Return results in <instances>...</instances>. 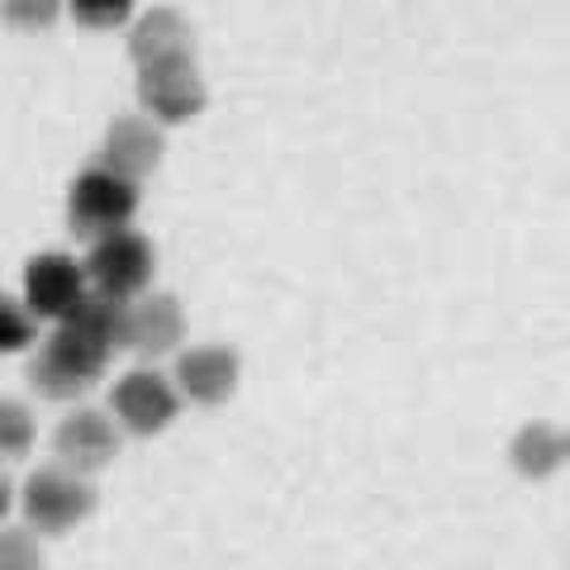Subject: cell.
I'll return each mask as SVG.
<instances>
[{"instance_id":"1","label":"cell","mask_w":570,"mask_h":570,"mask_svg":"<svg viewBox=\"0 0 570 570\" xmlns=\"http://www.w3.org/2000/svg\"><path fill=\"white\" fill-rule=\"evenodd\" d=\"M138 209V181L119 176L110 167H91L81 171L77 181L67 190V219L77 228L81 238H110V234H124V224L134 219Z\"/></svg>"},{"instance_id":"2","label":"cell","mask_w":570,"mask_h":570,"mask_svg":"<svg viewBox=\"0 0 570 570\" xmlns=\"http://www.w3.org/2000/svg\"><path fill=\"white\" fill-rule=\"evenodd\" d=\"M105 356L110 352L96 347L91 337H81L77 328H58L39 347V356H33L29 381L39 385L48 400H71V395H81V390H91L100 381Z\"/></svg>"},{"instance_id":"3","label":"cell","mask_w":570,"mask_h":570,"mask_svg":"<svg viewBox=\"0 0 570 570\" xmlns=\"http://www.w3.org/2000/svg\"><path fill=\"white\" fill-rule=\"evenodd\" d=\"M91 504H96V490L67 466H43L24 480V519L39 532L77 528L91 513Z\"/></svg>"},{"instance_id":"4","label":"cell","mask_w":570,"mask_h":570,"mask_svg":"<svg viewBox=\"0 0 570 570\" xmlns=\"http://www.w3.org/2000/svg\"><path fill=\"white\" fill-rule=\"evenodd\" d=\"M86 266H77L67 253H43L24 266V305L33 318H67L77 314L86 299Z\"/></svg>"},{"instance_id":"5","label":"cell","mask_w":570,"mask_h":570,"mask_svg":"<svg viewBox=\"0 0 570 570\" xmlns=\"http://www.w3.org/2000/svg\"><path fill=\"white\" fill-rule=\"evenodd\" d=\"M86 276L96 281L100 295H115V299L138 295L142 285H148V276H153V247H148V238L134 234V228L100 238L91 247V257H86Z\"/></svg>"},{"instance_id":"6","label":"cell","mask_w":570,"mask_h":570,"mask_svg":"<svg viewBox=\"0 0 570 570\" xmlns=\"http://www.w3.org/2000/svg\"><path fill=\"white\" fill-rule=\"evenodd\" d=\"M138 100L153 110V119H167V124L200 115L205 110V81H200L195 58H171V62L142 67L138 71Z\"/></svg>"},{"instance_id":"7","label":"cell","mask_w":570,"mask_h":570,"mask_svg":"<svg viewBox=\"0 0 570 570\" xmlns=\"http://www.w3.org/2000/svg\"><path fill=\"white\" fill-rule=\"evenodd\" d=\"M52 448L58 456L67 461V471H100L105 461H115L119 452V433L115 423L100 414V409H77V414H67L58 423V438H52Z\"/></svg>"},{"instance_id":"8","label":"cell","mask_w":570,"mask_h":570,"mask_svg":"<svg viewBox=\"0 0 570 570\" xmlns=\"http://www.w3.org/2000/svg\"><path fill=\"white\" fill-rule=\"evenodd\" d=\"M115 414L134 433H157V428H167L176 419V390L157 371H129L115 385Z\"/></svg>"},{"instance_id":"9","label":"cell","mask_w":570,"mask_h":570,"mask_svg":"<svg viewBox=\"0 0 570 570\" xmlns=\"http://www.w3.org/2000/svg\"><path fill=\"white\" fill-rule=\"evenodd\" d=\"M176 385H181L190 400H200V404L228 400L234 395V385H238V352L219 347V343L181 352V362H176Z\"/></svg>"},{"instance_id":"10","label":"cell","mask_w":570,"mask_h":570,"mask_svg":"<svg viewBox=\"0 0 570 570\" xmlns=\"http://www.w3.org/2000/svg\"><path fill=\"white\" fill-rule=\"evenodd\" d=\"M157 157H163V134H157L148 119H138V115H119L110 124V134H105L100 167H110L119 176H129V181H138V176H148L157 167Z\"/></svg>"},{"instance_id":"11","label":"cell","mask_w":570,"mask_h":570,"mask_svg":"<svg viewBox=\"0 0 570 570\" xmlns=\"http://www.w3.org/2000/svg\"><path fill=\"white\" fill-rule=\"evenodd\" d=\"M129 52H134L138 71L157 67V62H171V58H195L190 52V24L176 10L142 14V20L134 24V33H129Z\"/></svg>"},{"instance_id":"12","label":"cell","mask_w":570,"mask_h":570,"mask_svg":"<svg viewBox=\"0 0 570 570\" xmlns=\"http://www.w3.org/2000/svg\"><path fill=\"white\" fill-rule=\"evenodd\" d=\"M186 333V318L181 305L171 295H148L142 305H134V333H129V347L138 356H163L181 343Z\"/></svg>"},{"instance_id":"13","label":"cell","mask_w":570,"mask_h":570,"mask_svg":"<svg viewBox=\"0 0 570 570\" xmlns=\"http://www.w3.org/2000/svg\"><path fill=\"white\" fill-rule=\"evenodd\" d=\"M62 328H77L81 337H91L96 347H129V333H134V309L124 305V299H115V295H91L86 305L67 318Z\"/></svg>"},{"instance_id":"14","label":"cell","mask_w":570,"mask_h":570,"mask_svg":"<svg viewBox=\"0 0 570 570\" xmlns=\"http://www.w3.org/2000/svg\"><path fill=\"white\" fill-rule=\"evenodd\" d=\"M513 471L519 475H532V480H542L561 466V456H566V438L557 433V428H547V423H528L519 438H513Z\"/></svg>"},{"instance_id":"15","label":"cell","mask_w":570,"mask_h":570,"mask_svg":"<svg viewBox=\"0 0 570 570\" xmlns=\"http://www.w3.org/2000/svg\"><path fill=\"white\" fill-rule=\"evenodd\" d=\"M29 438H33L29 409L6 400V404H0V448H6V456H24L29 452Z\"/></svg>"},{"instance_id":"16","label":"cell","mask_w":570,"mask_h":570,"mask_svg":"<svg viewBox=\"0 0 570 570\" xmlns=\"http://www.w3.org/2000/svg\"><path fill=\"white\" fill-rule=\"evenodd\" d=\"M29 337H33L29 305H20V299H6V305H0V347L20 352V347H29Z\"/></svg>"},{"instance_id":"17","label":"cell","mask_w":570,"mask_h":570,"mask_svg":"<svg viewBox=\"0 0 570 570\" xmlns=\"http://www.w3.org/2000/svg\"><path fill=\"white\" fill-rule=\"evenodd\" d=\"M0 570H43V551L29 542V532L10 528L0 538Z\"/></svg>"},{"instance_id":"18","label":"cell","mask_w":570,"mask_h":570,"mask_svg":"<svg viewBox=\"0 0 570 570\" xmlns=\"http://www.w3.org/2000/svg\"><path fill=\"white\" fill-rule=\"evenodd\" d=\"M77 20L91 29H115L129 20V0H77Z\"/></svg>"},{"instance_id":"19","label":"cell","mask_w":570,"mask_h":570,"mask_svg":"<svg viewBox=\"0 0 570 570\" xmlns=\"http://www.w3.org/2000/svg\"><path fill=\"white\" fill-rule=\"evenodd\" d=\"M14 24H48L52 20V6H43V10H29V0H14V6L6 10Z\"/></svg>"},{"instance_id":"20","label":"cell","mask_w":570,"mask_h":570,"mask_svg":"<svg viewBox=\"0 0 570 570\" xmlns=\"http://www.w3.org/2000/svg\"><path fill=\"white\" fill-rule=\"evenodd\" d=\"M566 452H570V438H566Z\"/></svg>"}]
</instances>
